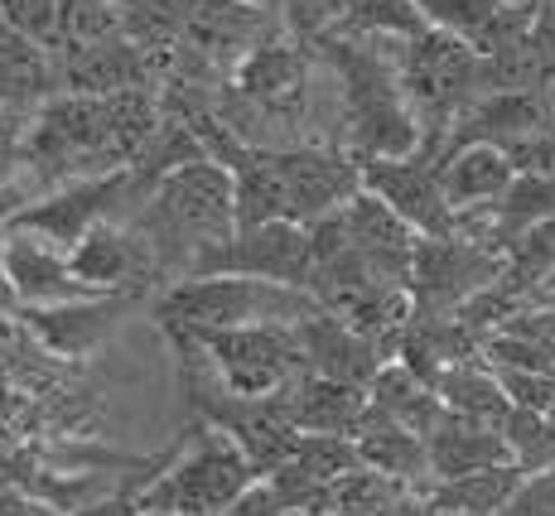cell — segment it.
<instances>
[{"label": "cell", "instance_id": "obj_18", "mask_svg": "<svg viewBox=\"0 0 555 516\" xmlns=\"http://www.w3.org/2000/svg\"><path fill=\"white\" fill-rule=\"evenodd\" d=\"M353 439H358V454L367 468L391 473V478L411 482V488H421V492L430 488V449H425V435H415V429L401 425L397 415L367 405V415H362Z\"/></svg>", "mask_w": 555, "mask_h": 516}, {"label": "cell", "instance_id": "obj_22", "mask_svg": "<svg viewBox=\"0 0 555 516\" xmlns=\"http://www.w3.org/2000/svg\"><path fill=\"white\" fill-rule=\"evenodd\" d=\"M435 391H440V401L450 405L454 415H464V421L503 429V421L512 415V396L503 391L498 372L488 367L483 358H468V362H454V367H444L440 382H435Z\"/></svg>", "mask_w": 555, "mask_h": 516}, {"label": "cell", "instance_id": "obj_29", "mask_svg": "<svg viewBox=\"0 0 555 516\" xmlns=\"http://www.w3.org/2000/svg\"><path fill=\"white\" fill-rule=\"evenodd\" d=\"M498 516H555V464L527 473L521 488L512 492V502Z\"/></svg>", "mask_w": 555, "mask_h": 516}, {"label": "cell", "instance_id": "obj_16", "mask_svg": "<svg viewBox=\"0 0 555 516\" xmlns=\"http://www.w3.org/2000/svg\"><path fill=\"white\" fill-rule=\"evenodd\" d=\"M425 449H430V482L435 478H464V473L498 468V464H517V454H512L503 429L464 421V415H454V411L425 435Z\"/></svg>", "mask_w": 555, "mask_h": 516}, {"label": "cell", "instance_id": "obj_5", "mask_svg": "<svg viewBox=\"0 0 555 516\" xmlns=\"http://www.w3.org/2000/svg\"><path fill=\"white\" fill-rule=\"evenodd\" d=\"M391 53H397L401 88L411 96L415 116H421V131H425L421 150H430L440 159L454 121L483 96V59H478V49L468 39L435 25L425 35L391 44Z\"/></svg>", "mask_w": 555, "mask_h": 516}, {"label": "cell", "instance_id": "obj_10", "mask_svg": "<svg viewBox=\"0 0 555 516\" xmlns=\"http://www.w3.org/2000/svg\"><path fill=\"white\" fill-rule=\"evenodd\" d=\"M78 281H88L98 295H141L145 289H165L159 261L141 232L131 222H102L68 251Z\"/></svg>", "mask_w": 555, "mask_h": 516}, {"label": "cell", "instance_id": "obj_23", "mask_svg": "<svg viewBox=\"0 0 555 516\" xmlns=\"http://www.w3.org/2000/svg\"><path fill=\"white\" fill-rule=\"evenodd\" d=\"M116 35H126V0H59V35L49 44V59H68Z\"/></svg>", "mask_w": 555, "mask_h": 516}, {"label": "cell", "instance_id": "obj_24", "mask_svg": "<svg viewBox=\"0 0 555 516\" xmlns=\"http://www.w3.org/2000/svg\"><path fill=\"white\" fill-rule=\"evenodd\" d=\"M430 29V20L421 15L415 0H353L344 10L328 35H348V39H382V44H401Z\"/></svg>", "mask_w": 555, "mask_h": 516}, {"label": "cell", "instance_id": "obj_35", "mask_svg": "<svg viewBox=\"0 0 555 516\" xmlns=\"http://www.w3.org/2000/svg\"><path fill=\"white\" fill-rule=\"evenodd\" d=\"M291 516H334V512H291Z\"/></svg>", "mask_w": 555, "mask_h": 516}, {"label": "cell", "instance_id": "obj_14", "mask_svg": "<svg viewBox=\"0 0 555 516\" xmlns=\"http://www.w3.org/2000/svg\"><path fill=\"white\" fill-rule=\"evenodd\" d=\"M295 333H300V348H305L309 372L338 376V382L372 386V376H377L391 362L387 352L377 348V343L362 338V333L348 324V319H338L334 309H319V314H309L305 324H295Z\"/></svg>", "mask_w": 555, "mask_h": 516}, {"label": "cell", "instance_id": "obj_30", "mask_svg": "<svg viewBox=\"0 0 555 516\" xmlns=\"http://www.w3.org/2000/svg\"><path fill=\"white\" fill-rule=\"evenodd\" d=\"M222 516H291V512H285V502L275 498L271 482L256 478V482H247V488L237 492V502H232Z\"/></svg>", "mask_w": 555, "mask_h": 516}, {"label": "cell", "instance_id": "obj_11", "mask_svg": "<svg viewBox=\"0 0 555 516\" xmlns=\"http://www.w3.org/2000/svg\"><path fill=\"white\" fill-rule=\"evenodd\" d=\"M145 309L141 295H88V299H68V305H49V309H20L35 338L49 352H59L63 362H82L112 338L126 319Z\"/></svg>", "mask_w": 555, "mask_h": 516}, {"label": "cell", "instance_id": "obj_33", "mask_svg": "<svg viewBox=\"0 0 555 516\" xmlns=\"http://www.w3.org/2000/svg\"><path fill=\"white\" fill-rule=\"evenodd\" d=\"M247 5H256V10H271V15H281L285 25H291V10H295V0H247Z\"/></svg>", "mask_w": 555, "mask_h": 516}, {"label": "cell", "instance_id": "obj_1", "mask_svg": "<svg viewBox=\"0 0 555 516\" xmlns=\"http://www.w3.org/2000/svg\"><path fill=\"white\" fill-rule=\"evenodd\" d=\"M309 49H314V59L324 63L328 82H334L338 145L358 165L377 155H411V150H421L425 131H421V116H415L411 96L401 88L391 44H382V39L324 35Z\"/></svg>", "mask_w": 555, "mask_h": 516}, {"label": "cell", "instance_id": "obj_27", "mask_svg": "<svg viewBox=\"0 0 555 516\" xmlns=\"http://www.w3.org/2000/svg\"><path fill=\"white\" fill-rule=\"evenodd\" d=\"M29 121H35V106H10V102H0V189L25 184Z\"/></svg>", "mask_w": 555, "mask_h": 516}, {"label": "cell", "instance_id": "obj_9", "mask_svg": "<svg viewBox=\"0 0 555 516\" xmlns=\"http://www.w3.org/2000/svg\"><path fill=\"white\" fill-rule=\"evenodd\" d=\"M362 189L387 198L421 236H454L459 232V208L440 184V159H435L430 150L362 159Z\"/></svg>", "mask_w": 555, "mask_h": 516}, {"label": "cell", "instance_id": "obj_15", "mask_svg": "<svg viewBox=\"0 0 555 516\" xmlns=\"http://www.w3.org/2000/svg\"><path fill=\"white\" fill-rule=\"evenodd\" d=\"M285 396H291V415L305 435H358L362 415L372 405L367 386L338 382V376H324V372L295 376L285 386Z\"/></svg>", "mask_w": 555, "mask_h": 516}, {"label": "cell", "instance_id": "obj_4", "mask_svg": "<svg viewBox=\"0 0 555 516\" xmlns=\"http://www.w3.org/2000/svg\"><path fill=\"white\" fill-rule=\"evenodd\" d=\"M319 299L300 285L261 275H184L151 299L159 328H242V324H305Z\"/></svg>", "mask_w": 555, "mask_h": 516}, {"label": "cell", "instance_id": "obj_13", "mask_svg": "<svg viewBox=\"0 0 555 516\" xmlns=\"http://www.w3.org/2000/svg\"><path fill=\"white\" fill-rule=\"evenodd\" d=\"M59 68V92H92V96H112V92H131V88H159L151 53L135 44L131 35H116L106 44L78 49L68 59H53Z\"/></svg>", "mask_w": 555, "mask_h": 516}, {"label": "cell", "instance_id": "obj_34", "mask_svg": "<svg viewBox=\"0 0 555 516\" xmlns=\"http://www.w3.org/2000/svg\"><path fill=\"white\" fill-rule=\"evenodd\" d=\"M507 5H517V10H531V15H537L541 5H551V0H507Z\"/></svg>", "mask_w": 555, "mask_h": 516}, {"label": "cell", "instance_id": "obj_31", "mask_svg": "<svg viewBox=\"0 0 555 516\" xmlns=\"http://www.w3.org/2000/svg\"><path fill=\"white\" fill-rule=\"evenodd\" d=\"M29 198H35V189H29V184H10V189H0V246H5V236H10V222H15V212L25 208Z\"/></svg>", "mask_w": 555, "mask_h": 516}, {"label": "cell", "instance_id": "obj_19", "mask_svg": "<svg viewBox=\"0 0 555 516\" xmlns=\"http://www.w3.org/2000/svg\"><path fill=\"white\" fill-rule=\"evenodd\" d=\"M512 179H517L512 159L488 141H468V145H454V150L440 155V184H444V193H450V203L459 212L503 198Z\"/></svg>", "mask_w": 555, "mask_h": 516}, {"label": "cell", "instance_id": "obj_6", "mask_svg": "<svg viewBox=\"0 0 555 516\" xmlns=\"http://www.w3.org/2000/svg\"><path fill=\"white\" fill-rule=\"evenodd\" d=\"M151 193L155 189L145 184V175L131 165L112 169V175L73 179V184H59V189L39 193V198H29L25 208L15 212L10 232H35V236H44V242L63 246V251H73V246L92 228H102V222H131Z\"/></svg>", "mask_w": 555, "mask_h": 516}, {"label": "cell", "instance_id": "obj_32", "mask_svg": "<svg viewBox=\"0 0 555 516\" xmlns=\"http://www.w3.org/2000/svg\"><path fill=\"white\" fill-rule=\"evenodd\" d=\"M382 516H430V502H425V492L415 488V492H405L401 502H391Z\"/></svg>", "mask_w": 555, "mask_h": 516}, {"label": "cell", "instance_id": "obj_26", "mask_svg": "<svg viewBox=\"0 0 555 516\" xmlns=\"http://www.w3.org/2000/svg\"><path fill=\"white\" fill-rule=\"evenodd\" d=\"M291 459H300V464L314 473L319 482H328V488H334L338 478H348V473L362 468L353 435H300V444H295Z\"/></svg>", "mask_w": 555, "mask_h": 516}, {"label": "cell", "instance_id": "obj_17", "mask_svg": "<svg viewBox=\"0 0 555 516\" xmlns=\"http://www.w3.org/2000/svg\"><path fill=\"white\" fill-rule=\"evenodd\" d=\"M415 5L435 29L468 39L478 53L507 49L512 39H521L531 29V10H517L507 0H415Z\"/></svg>", "mask_w": 555, "mask_h": 516}, {"label": "cell", "instance_id": "obj_3", "mask_svg": "<svg viewBox=\"0 0 555 516\" xmlns=\"http://www.w3.org/2000/svg\"><path fill=\"white\" fill-rule=\"evenodd\" d=\"M247 482H256V468L242 454V444L222 425L194 415L175 454L155 459L151 473L126 492L135 507L155 516H222Z\"/></svg>", "mask_w": 555, "mask_h": 516}, {"label": "cell", "instance_id": "obj_20", "mask_svg": "<svg viewBox=\"0 0 555 516\" xmlns=\"http://www.w3.org/2000/svg\"><path fill=\"white\" fill-rule=\"evenodd\" d=\"M527 468L521 464H498V468H478L464 478H435L425 488L430 512H459V516H498L512 502V492L521 488Z\"/></svg>", "mask_w": 555, "mask_h": 516}, {"label": "cell", "instance_id": "obj_8", "mask_svg": "<svg viewBox=\"0 0 555 516\" xmlns=\"http://www.w3.org/2000/svg\"><path fill=\"white\" fill-rule=\"evenodd\" d=\"M194 275H261V281L309 289V281H314V236H309V222L237 228L228 242L203 256Z\"/></svg>", "mask_w": 555, "mask_h": 516}, {"label": "cell", "instance_id": "obj_28", "mask_svg": "<svg viewBox=\"0 0 555 516\" xmlns=\"http://www.w3.org/2000/svg\"><path fill=\"white\" fill-rule=\"evenodd\" d=\"M0 20L49 49L59 35V0H0Z\"/></svg>", "mask_w": 555, "mask_h": 516}, {"label": "cell", "instance_id": "obj_25", "mask_svg": "<svg viewBox=\"0 0 555 516\" xmlns=\"http://www.w3.org/2000/svg\"><path fill=\"white\" fill-rule=\"evenodd\" d=\"M405 492H415L411 482L362 464L358 473H348V478L334 482V492H328V512L334 516H382L391 502H401Z\"/></svg>", "mask_w": 555, "mask_h": 516}, {"label": "cell", "instance_id": "obj_12", "mask_svg": "<svg viewBox=\"0 0 555 516\" xmlns=\"http://www.w3.org/2000/svg\"><path fill=\"white\" fill-rule=\"evenodd\" d=\"M0 266H5L10 285H15L20 309H49V305H68V299L98 295L88 281H78L68 251L35 232H10L5 246H0Z\"/></svg>", "mask_w": 555, "mask_h": 516}, {"label": "cell", "instance_id": "obj_7", "mask_svg": "<svg viewBox=\"0 0 555 516\" xmlns=\"http://www.w3.org/2000/svg\"><path fill=\"white\" fill-rule=\"evenodd\" d=\"M208 352L212 372L242 396H275L309 372L295 324H242V328H175Z\"/></svg>", "mask_w": 555, "mask_h": 516}, {"label": "cell", "instance_id": "obj_21", "mask_svg": "<svg viewBox=\"0 0 555 516\" xmlns=\"http://www.w3.org/2000/svg\"><path fill=\"white\" fill-rule=\"evenodd\" d=\"M367 396H372V405H377V411L397 415V421L411 425L415 435H430V429L440 425L444 415H450V405L440 401V391H435L425 376H415L401 358H391L387 367L372 376Z\"/></svg>", "mask_w": 555, "mask_h": 516}, {"label": "cell", "instance_id": "obj_2", "mask_svg": "<svg viewBox=\"0 0 555 516\" xmlns=\"http://www.w3.org/2000/svg\"><path fill=\"white\" fill-rule=\"evenodd\" d=\"M131 228L151 242L165 285L184 281L203 266L212 246L237 232V184L222 159H194L155 184Z\"/></svg>", "mask_w": 555, "mask_h": 516}, {"label": "cell", "instance_id": "obj_36", "mask_svg": "<svg viewBox=\"0 0 555 516\" xmlns=\"http://www.w3.org/2000/svg\"><path fill=\"white\" fill-rule=\"evenodd\" d=\"M430 516H459V512H430Z\"/></svg>", "mask_w": 555, "mask_h": 516}]
</instances>
